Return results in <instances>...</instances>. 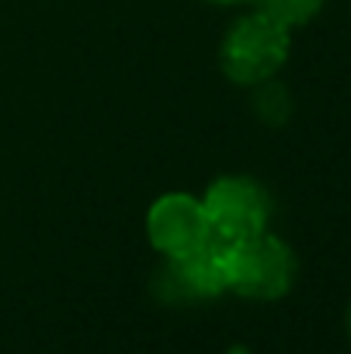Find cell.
<instances>
[{
	"label": "cell",
	"instance_id": "1",
	"mask_svg": "<svg viewBox=\"0 0 351 354\" xmlns=\"http://www.w3.org/2000/svg\"><path fill=\"white\" fill-rule=\"evenodd\" d=\"M230 289L246 299H280L296 280V255L271 233L227 243Z\"/></svg>",
	"mask_w": 351,
	"mask_h": 354
},
{
	"label": "cell",
	"instance_id": "2",
	"mask_svg": "<svg viewBox=\"0 0 351 354\" xmlns=\"http://www.w3.org/2000/svg\"><path fill=\"white\" fill-rule=\"evenodd\" d=\"M286 53L290 28L265 12H252L230 28L221 50V66L236 84H261L283 66Z\"/></svg>",
	"mask_w": 351,
	"mask_h": 354
},
{
	"label": "cell",
	"instance_id": "3",
	"mask_svg": "<svg viewBox=\"0 0 351 354\" xmlns=\"http://www.w3.org/2000/svg\"><path fill=\"white\" fill-rule=\"evenodd\" d=\"M205 218H209L211 236L221 243H240V239L258 236L267 230V196L249 177H221L209 187L202 199Z\"/></svg>",
	"mask_w": 351,
	"mask_h": 354
},
{
	"label": "cell",
	"instance_id": "4",
	"mask_svg": "<svg viewBox=\"0 0 351 354\" xmlns=\"http://www.w3.org/2000/svg\"><path fill=\"white\" fill-rule=\"evenodd\" d=\"M149 243L168 258H180L187 252L199 249L211 239V227L205 218L202 199H193L187 193L162 196L146 218Z\"/></svg>",
	"mask_w": 351,
	"mask_h": 354
},
{
	"label": "cell",
	"instance_id": "5",
	"mask_svg": "<svg viewBox=\"0 0 351 354\" xmlns=\"http://www.w3.org/2000/svg\"><path fill=\"white\" fill-rule=\"evenodd\" d=\"M168 283L178 286L180 299H211V295L230 289L227 277V243L211 236L199 249L180 258H168Z\"/></svg>",
	"mask_w": 351,
	"mask_h": 354
},
{
	"label": "cell",
	"instance_id": "6",
	"mask_svg": "<svg viewBox=\"0 0 351 354\" xmlns=\"http://www.w3.org/2000/svg\"><path fill=\"white\" fill-rule=\"evenodd\" d=\"M323 0H258V12L271 16L274 22L286 25V28H296L305 25L317 10H321Z\"/></svg>",
	"mask_w": 351,
	"mask_h": 354
},
{
	"label": "cell",
	"instance_id": "7",
	"mask_svg": "<svg viewBox=\"0 0 351 354\" xmlns=\"http://www.w3.org/2000/svg\"><path fill=\"white\" fill-rule=\"evenodd\" d=\"M215 3H236V0H215Z\"/></svg>",
	"mask_w": 351,
	"mask_h": 354
},
{
	"label": "cell",
	"instance_id": "8",
	"mask_svg": "<svg viewBox=\"0 0 351 354\" xmlns=\"http://www.w3.org/2000/svg\"><path fill=\"white\" fill-rule=\"evenodd\" d=\"M348 326H351V317H348Z\"/></svg>",
	"mask_w": 351,
	"mask_h": 354
}]
</instances>
